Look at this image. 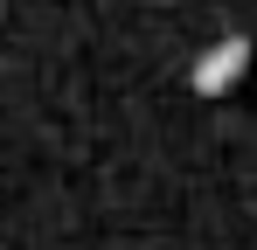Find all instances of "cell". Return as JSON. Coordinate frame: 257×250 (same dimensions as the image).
I'll return each mask as SVG.
<instances>
[{
	"label": "cell",
	"instance_id": "6da1fadb",
	"mask_svg": "<svg viewBox=\"0 0 257 250\" xmlns=\"http://www.w3.org/2000/svg\"><path fill=\"white\" fill-rule=\"evenodd\" d=\"M250 63H257V42H250V35H222L215 49H202V56H195L188 83H195V97H229L236 83L250 77Z\"/></svg>",
	"mask_w": 257,
	"mask_h": 250
}]
</instances>
